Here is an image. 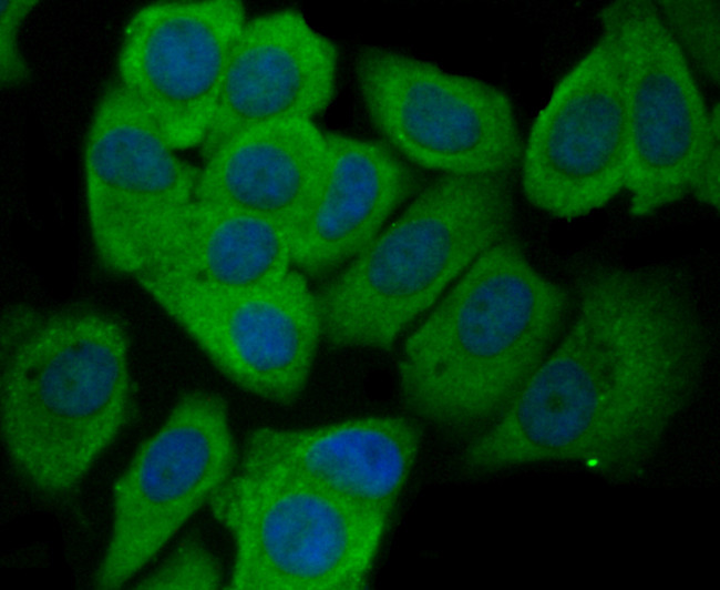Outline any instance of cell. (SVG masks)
<instances>
[{"instance_id":"1","label":"cell","mask_w":720,"mask_h":590,"mask_svg":"<svg viewBox=\"0 0 720 590\" xmlns=\"http://www.w3.org/2000/svg\"><path fill=\"white\" fill-rule=\"evenodd\" d=\"M559 339L507 409L469 444L467 469L572 462L631 476L692 400L708 352L695 293L668 267L593 269L578 284Z\"/></svg>"},{"instance_id":"2","label":"cell","mask_w":720,"mask_h":590,"mask_svg":"<svg viewBox=\"0 0 720 590\" xmlns=\"http://www.w3.org/2000/svg\"><path fill=\"white\" fill-rule=\"evenodd\" d=\"M133 404L125 326L91 305L16 304L1 317L0 431L33 489H75L126 425Z\"/></svg>"},{"instance_id":"3","label":"cell","mask_w":720,"mask_h":590,"mask_svg":"<svg viewBox=\"0 0 720 590\" xmlns=\"http://www.w3.org/2000/svg\"><path fill=\"white\" fill-rule=\"evenodd\" d=\"M570 306L516 240L495 243L407 338L398 365L404 405L446 430L487 427L552 352Z\"/></svg>"},{"instance_id":"4","label":"cell","mask_w":720,"mask_h":590,"mask_svg":"<svg viewBox=\"0 0 720 590\" xmlns=\"http://www.w3.org/2000/svg\"><path fill=\"white\" fill-rule=\"evenodd\" d=\"M515 221L507 173L444 174L315 294L322 338L390 348Z\"/></svg>"},{"instance_id":"5","label":"cell","mask_w":720,"mask_h":590,"mask_svg":"<svg viewBox=\"0 0 720 590\" xmlns=\"http://www.w3.org/2000/svg\"><path fill=\"white\" fill-rule=\"evenodd\" d=\"M232 536V590L369 587L390 512L238 465L209 502Z\"/></svg>"},{"instance_id":"6","label":"cell","mask_w":720,"mask_h":590,"mask_svg":"<svg viewBox=\"0 0 720 590\" xmlns=\"http://www.w3.org/2000/svg\"><path fill=\"white\" fill-rule=\"evenodd\" d=\"M174 151L142 105L117 80L110 82L83 153L90 235L105 271L146 274L187 226L199 169Z\"/></svg>"},{"instance_id":"7","label":"cell","mask_w":720,"mask_h":590,"mask_svg":"<svg viewBox=\"0 0 720 590\" xmlns=\"http://www.w3.org/2000/svg\"><path fill=\"white\" fill-rule=\"evenodd\" d=\"M354 72L372 126L412 163L485 175L508 173L521 162L516 114L497 87L374 45L358 52Z\"/></svg>"},{"instance_id":"8","label":"cell","mask_w":720,"mask_h":590,"mask_svg":"<svg viewBox=\"0 0 720 590\" xmlns=\"http://www.w3.org/2000/svg\"><path fill=\"white\" fill-rule=\"evenodd\" d=\"M237 462L226 401L203 390L179 396L114 481L111 530L94 587H123L210 502Z\"/></svg>"},{"instance_id":"9","label":"cell","mask_w":720,"mask_h":590,"mask_svg":"<svg viewBox=\"0 0 720 590\" xmlns=\"http://www.w3.org/2000/svg\"><path fill=\"white\" fill-rule=\"evenodd\" d=\"M621 63L630 213L647 216L691 194L711 134V109L654 2L619 0L600 12Z\"/></svg>"},{"instance_id":"10","label":"cell","mask_w":720,"mask_h":590,"mask_svg":"<svg viewBox=\"0 0 720 590\" xmlns=\"http://www.w3.org/2000/svg\"><path fill=\"white\" fill-rule=\"evenodd\" d=\"M136 281L239 388L279 405L301 395L322 338L316 294L301 272L241 289Z\"/></svg>"},{"instance_id":"11","label":"cell","mask_w":720,"mask_h":590,"mask_svg":"<svg viewBox=\"0 0 720 590\" xmlns=\"http://www.w3.org/2000/svg\"><path fill=\"white\" fill-rule=\"evenodd\" d=\"M592 49L554 89L522 154V185L537 208L576 218L609 203L627 179V112L615 39Z\"/></svg>"},{"instance_id":"12","label":"cell","mask_w":720,"mask_h":590,"mask_svg":"<svg viewBox=\"0 0 720 590\" xmlns=\"http://www.w3.org/2000/svg\"><path fill=\"white\" fill-rule=\"evenodd\" d=\"M246 21L245 6L237 0L157 1L128 19L117 81L173 150L204 141Z\"/></svg>"},{"instance_id":"13","label":"cell","mask_w":720,"mask_h":590,"mask_svg":"<svg viewBox=\"0 0 720 590\" xmlns=\"http://www.w3.org/2000/svg\"><path fill=\"white\" fill-rule=\"evenodd\" d=\"M339 54L297 10L247 20L232 51L203 159L233 138L285 120H312L336 94Z\"/></svg>"},{"instance_id":"14","label":"cell","mask_w":720,"mask_h":590,"mask_svg":"<svg viewBox=\"0 0 720 590\" xmlns=\"http://www.w3.org/2000/svg\"><path fill=\"white\" fill-rule=\"evenodd\" d=\"M420 448L416 424L376 415L310 428L258 427L246 437L238 465L392 513Z\"/></svg>"},{"instance_id":"15","label":"cell","mask_w":720,"mask_h":590,"mask_svg":"<svg viewBox=\"0 0 720 590\" xmlns=\"http://www.w3.org/2000/svg\"><path fill=\"white\" fill-rule=\"evenodd\" d=\"M322 190L295 232L294 267L325 276L354 258L419 189L415 170L383 141L325 132Z\"/></svg>"},{"instance_id":"16","label":"cell","mask_w":720,"mask_h":590,"mask_svg":"<svg viewBox=\"0 0 720 590\" xmlns=\"http://www.w3.org/2000/svg\"><path fill=\"white\" fill-rule=\"evenodd\" d=\"M328 171V149L312 120L250 129L218 148L199 169L198 205L240 211L296 232L317 201Z\"/></svg>"},{"instance_id":"17","label":"cell","mask_w":720,"mask_h":590,"mask_svg":"<svg viewBox=\"0 0 720 590\" xmlns=\"http://www.w3.org/2000/svg\"><path fill=\"white\" fill-rule=\"evenodd\" d=\"M294 237L269 218L196 203L172 248L137 278L213 289L268 284L294 268Z\"/></svg>"},{"instance_id":"18","label":"cell","mask_w":720,"mask_h":590,"mask_svg":"<svg viewBox=\"0 0 720 590\" xmlns=\"http://www.w3.org/2000/svg\"><path fill=\"white\" fill-rule=\"evenodd\" d=\"M660 18L690 69L719 84V2L657 1Z\"/></svg>"},{"instance_id":"19","label":"cell","mask_w":720,"mask_h":590,"mask_svg":"<svg viewBox=\"0 0 720 590\" xmlns=\"http://www.w3.org/2000/svg\"><path fill=\"white\" fill-rule=\"evenodd\" d=\"M218 560L196 539L182 542L157 569L135 589L215 590L222 587Z\"/></svg>"},{"instance_id":"20","label":"cell","mask_w":720,"mask_h":590,"mask_svg":"<svg viewBox=\"0 0 720 590\" xmlns=\"http://www.w3.org/2000/svg\"><path fill=\"white\" fill-rule=\"evenodd\" d=\"M37 3L38 1L0 3V82L4 88L20 85L29 77L18 37L24 18Z\"/></svg>"},{"instance_id":"21","label":"cell","mask_w":720,"mask_h":590,"mask_svg":"<svg viewBox=\"0 0 720 590\" xmlns=\"http://www.w3.org/2000/svg\"><path fill=\"white\" fill-rule=\"evenodd\" d=\"M719 104L711 108V134L706 156L691 194L701 203L719 207L720 201Z\"/></svg>"}]
</instances>
